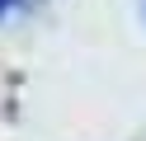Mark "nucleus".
Instances as JSON below:
<instances>
[{"mask_svg": "<svg viewBox=\"0 0 146 141\" xmlns=\"http://www.w3.org/2000/svg\"><path fill=\"white\" fill-rule=\"evenodd\" d=\"M10 5H14V0H0V14H5V9H10Z\"/></svg>", "mask_w": 146, "mask_h": 141, "instance_id": "nucleus-1", "label": "nucleus"}]
</instances>
